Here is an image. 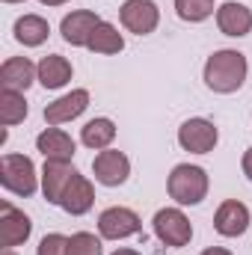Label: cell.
I'll return each mask as SVG.
<instances>
[{
	"mask_svg": "<svg viewBox=\"0 0 252 255\" xmlns=\"http://www.w3.org/2000/svg\"><path fill=\"white\" fill-rule=\"evenodd\" d=\"M247 57L235 48H223V51H214L205 63V86L211 92H220V95H232L244 86L247 80Z\"/></svg>",
	"mask_w": 252,
	"mask_h": 255,
	"instance_id": "cell-1",
	"label": "cell"
},
{
	"mask_svg": "<svg viewBox=\"0 0 252 255\" xmlns=\"http://www.w3.org/2000/svg\"><path fill=\"white\" fill-rule=\"evenodd\" d=\"M166 187L178 205H199L208 196V172L202 166H193V163H178L169 172Z\"/></svg>",
	"mask_w": 252,
	"mask_h": 255,
	"instance_id": "cell-2",
	"label": "cell"
},
{
	"mask_svg": "<svg viewBox=\"0 0 252 255\" xmlns=\"http://www.w3.org/2000/svg\"><path fill=\"white\" fill-rule=\"evenodd\" d=\"M0 184L15 196H33L39 187V175H36V163L27 154H3L0 160Z\"/></svg>",
	"mask_w": 252,
	"mask_h": 255,
	"instance_id": "cell-3",
	"label": "cell"
},
{
	"mask_svg": "<svg viewBox=\"0 0 252 255\" xmlns=\"http://www.w3.org/2000/svg\"><path fill=\"white\" fill-rule=\"evenodd\" d=\"M154 235L160 244L181 250L193 241V226H190V220L184 217L181 208H160L154 214Z\"/></svg>",
	"mask_w": 252,
	"mask_h": 255,
	"instance_id": "cell-4",
	"label": "cell"
},
{
	"mask_svg": "<svg viewBox=\"0 0 252 255\" xmlns=\"http://www.w3.org/2000/svg\"><path fill=\"white\" fill-rule=\"evenodd\" d=\"M217 139H220L217 125L211 119H202V116L187 119L184 125L178 128V145L184 151H190V154H208V151H214Z\"/></svg>",
	"mask_w": 252,
	"mask_h": 255,
	"instance_id": "cell-5",
	"label": "cell"
},
{
	"mask_svg": "<svg viewBox=\"0 0 252 255\" xmlns=\"http://www.w3.org/2000/svg\"><path fill=\"white\" fill-rule=\"evenodd\" d=\"M119 18H122L125 30L136 33V36H148L160 24V9L154 0H125L119 9Z\"/></svg>",
	"mask_w": 252,
	"mask_h": 255,
	"instance_id": "cell-6",
	"label": "cell"
},
{
	"mask_svg": "<svg viewBox=\"0 0 252 255\" xmlns=\"http://www.w3.org/2000/svg\"><path fill=\"white\" fill-rule=\"evenodd\" d=\"M92 172H95V181L98 184L119 187V184H125L127 175H130V160H127L125 151H119V148H104V151L95 154Z\"/></svg>",
	"mask_w": 252,
	"mask_h": 255,
	"instance_id": "cell-7",
	"label": "cell"
},
{
	"mask_svg": "<svg viewBox=\"0 0 252 255\" xmlns=\"http://www.w3.org/2000/svg\"><path fill=\"white\" fill-rule=\"evenodd\" d=\"M139 229H142V220L136 217V211L122 208V205L107 208V211H101V217H98V232H101V238H107V241H125L130 235H139Z\"/></svg>",
	"mask_w": 252,
	"mask_h": 255,
	"instance_id": "cell-8",
	"label": "cell"
},
{
	"mask_svg": "<svg viewBox=\"0 0 252 255\" xmlns=\"http://www.w3.org/2000/svg\"><path fill=\"white\" fill-rule=\"evenodd\" d=\"M33 232V220L18 211L15 205L3 202L0 205V247L3 250H12V247H21Z\"/></svg>",
	"mask_w": 252,
	"mask_h": 255,
	"instance_id": "cell-9",
	"label": "cell"
},
{
	"mask_svg": "<svg viewBox=\"0 0 252 255\" xmlns=\"http://www.w3.org/2000/svg\"><path fill=\"white\" fill-rule=\"evenodd\" d=\"M214 229L223 238H241L250 229V208L238 199H226L214 214Z\"/></svg>",
	"mask_w": 252,
	"mask_h": 255,
	"instance_id": "cell-10",
	"label": "cell"
},
{
	"mask_svg": "<svg viewBox=\"0 0 252 255\" xmlns=\"http://www.w3.org/2000/svg\"><path fill=\"white\" fill-rule=\"evenodd\" d=\"M98 24H101V18H98L95 12L77 9V12H68L63 18L60 33H63V39L68 45H74V48H89V39H92V33H95Z\"/></svg>",
	"mask_w": 252,
	"mask_h": 255,
	"instance_id": "cell-11",
	"label": "cell"
},
{
	"mask_svg": "<svg viewBox=\"0 0 252 255\" xmlns=\"http://www.w3.org/2000/svg\"><path fill=\"white\" fill-rule=\"evenodd\" d=\"M74 172L77 169L71 166V160H45V166H42V193H45V199L51 205L63 202L65 187L71 184Z\"/></svg>",
	"mask_w": 252,
	"mask_h": 255,
	"instance_id": "cell-12",
	"label": "cell"
},
{
	"mask_svg": "<svg viewBox=\"0 0 252 255\" xmlns=\"http://www.w3.org/2000/svg\"><path fill=\"white\" fill-rule=\"evenodd\" d=\"M86 107H89V92H86V89H71L68 95L51 101V104L45 107V122H48V125L71 122V119H77Z\"/></svg>",
	"mask_w": 252,
	"mask_h": 255,
	"instance_id": "cell-13",
	"label": "cell"
},
{
	"mask_svg": "<svg viewBox=\"0 0 252 255\" xmlns=\"http://www.w3.org/2000/svg\"><path fill=\"white\" fill-rule=\"evenodd\" d=\"M33 80H39L36 65L30 63L27 57H9L6 63L0 65V86L12 89V92H27L33 86Z\"/></svg>",
	"mask_w": 252,
	"mask_h": 255,
	"instance_id": "cell-14",
	"label": "cell"
},
{
	"mask_svg": "<svg viewBox=\"0 0 252 255\" xmlns=\"http://www.w3.org/2000/svg\"><path fill=\"white\" fill-rule=\"evenodd\" d=\"M217 27H220L226 36L241 39V36H247L252 30V12L244 3L229 0V3H223V6L217 9Z\"/></svg>",
	"mask_w": 252,
	"mask_h": 255,
	"instance_id": "cell-15",
	"label": "cell"
},
{
	"mask_svg": "<svg viewBox=\"0 0 252 255\" xmlns=\"http://www.w3.org/2000/svg\"><path fill=\"white\" fill-rule=\"evenodd\" d=\"M36 148L45 154V160H71L77 145H74V139L65 133L63 128L51 125L36 136Z\"/></svg>",
	"mask_w": 252,
	"mask_h": 255,
	"instance_id": "cell-16",
	"label": "cell"
},
{
	"mask_svg": "<svg viewBox=\"0 0 252 255\" xmlns=\"http://www.w3.org/2000/svg\"><path fill=\"white\" fill-rule=\"evenodd\" d=\"M92 205H95V190H92L89 178L80 175V172H74L71 184L65 187V196H63V202H60V208H63L65 214H71V217H80Z\"/></svg>",
	"mask_w": 252,
	"mask_h": 255,
	"instance_id": "cell-17",
	"label": "cell"
},
{
	"mask_svg": "<svg viewBox=\"0 0 252 255\" xmlns=\"http://www.w3.org/2000/svg\"><path fill=\"white\" fill-rule=\"evenodd\" d=\"M36 71H39V83L45 89H60V86H65L71 80V63L65 57H60V54L42 57L39 65H36Z\"/></svg>",
	"mask_w": 252,
	"mask_h": 255,
	"instance_id": "cell-18",
	"label": "cell"
},
{
	"mask_svg": "<svg viewBox=\"0 0 252 255\" xmlns=\"http://www.w3.org/2000/svg\"><path fill=\"white\" fill-rule=\"evenodd\" d=\"M113 139H116V125H113V119H107V116L89 119L86 125L80 128V142H83L86 148L104 151V148H110Z\"/></svg>",
	"mask_w": 252,
	"mask_h": 255,
	"instance_id": "cell-19",
	"label": "cell"
},
{
	"mask_svg": "<svg viewBox=\"0 0 252 255\" xmlns=\"http://www.w3.org/2000/svg\"><path fill=\"white\" fill-rule=\"evenodd\" d=\"M51 33V24L42 18V15H21L15 21V39L24 45V48H39Z\"/></svg>",
	"mask_w": 252,
	"mask_h": 255,
	"instance_id": "cell-20",
	"label": "cell"
},
{
	"mask_svg": "<svg viewBox=\"0 0 252 255\" xmlns=\"http://www.w3.org/2000/svg\"><path fill=\"white\" fill-rule=\"evenodd\" d=\"M122 48H125L122 33H119L110 21H101V24L95 27V33H92V39H89V51H92V54H119Z\"/></svg>",
	"mask_w": 252,
	"mask_h": 255,
	"instance_id": "cell-21",
	"label": "cell"
},
{
	"mask_svg": "<svg viewBox=\"0 0 252 255\" xmlns=\"http://www.w3.org/2000/svg\"><path fill=\"white\" fill-rule=\"evenodd\" d=\"M27 119V101H24V92H12V89H3L0 92V125L12 128L18 122Z\"/></svg>",
	"mask_w": 252,
	"mask_h": 255,
	"instance_id": "cell-22",
	"label": "cell"
},
{
	"mask_svg": "<svg viewBox=\"0 0 252 255\" xmlns=\"http://www.w3.org/2000/svg\"><path fill=\"white\" fill-rule=\"evenodd\" d=\"M175 12L181 21L199 24L214 15V0H175Z\"/></svg>",
	"mask_w": 252,
	"mask_h": 255,
	"instance_id": "cell-23",
	"label": "cell"
},
{
	"mask_svg": "<svg viewBox=\"0 0 252 255\" xmlns=\"http://www.w3.org/2000/svg\"><path fill=\"white\" fill-rule=\"evenodd\" d=\"M101 238L89 235V232H74L68 238V255H101Z\"/></svg>",
	"mask_w": 252,
	"mask_h": 255,
	"instance_id": "cell-24",
	"label": "cell"
},
{
	"mask_svg": "<svg viewBox=\"0 0 252 255\" xmlns=\"http://www.w3.org/2000/svg\"><path fill=\"white\" fill-rule=\"evenodd\" d=\"M36 255H68V238L60 235V232L45 235L36 247Z\"/></svg>",
	"mask_w": 252,
	"mask_h": 255,
	"instance_id": "cell-25",
	"label": "cell"
},
{
	"mask_svg": "<svg viewBox=\"0 0 252 255\" xmlns=\"http://www.w3.org/2000/svg\"><path fill=\"white\" fill-rule=\"evenodd\" d=\"M241 166H244V175L252 181V148H247V154H244V163H241Z\"/></svg>",
	"mask_w": 252,
	"mask_h": 255,
	"instance_id": "cell-26",
	"label": "cell"
},
{
	"mask_svg": "<svg viewBox=\"0 0 252 255\" xmlns=\"http://www.w3.org/2000/svg\"><path fill=\"white\" fill-rule=\"evenodd\" d=\"M202 255H232L229 250H223V247H211V250H205Z\"/></svg>",
	"mask_w": 252,
	"mask_h": 255,
	"instance_id": "cell-27",
	"label": "cell"
},
{
	"mask_svg": "<svg viewBox=\"0 0 252 255\" xmlns=\"http://www.w3.org/2000/svg\"><path fill=\"white\" fill-rule=\"evenodd\" d=\"M42 6H63V3H68V0H39Z\"/></svg>",
	"mask_w": 252,
	"mask_h": 255,
	"instance_id": "cell-28",
	"label": "cell"
},
{
	"mask_svg": "<svg viewBox=\"0 0 252 255\" xmlns=\"http://www.w3.org/2000/svg\"><path fill=\"white\" fill-rule=\"evenodd\" d=\"M113 255H139V253H133V250H116Z\"/></svg>",
	"mask_w": 252,
	"mask_h": 255,
	"instance_id": "cell-29",
	"label": "cell"
},
{
	"mask_svg": "<svg viewBox=\"0 0 252 255\" xmlns=\"http://www.w3.org/2000/svg\"><path fill=\"white\" fill-rule=\"evenodd\" d=\"M0 255H15V253H12V250H3V253H0Z\"/></svg>",
	"mask_w": 252,
	"mask_h": 255,
	"instance_id": "cell-30",
	"label": "cell"
},
{
	"mask_svg": "<svg viewBox=\"0 0 252 255\" xmlns=\"http://www.w3.org/2000/svg\"><path fill=\"white\" fill-rule=\"evenodd\" d=\"M3 3H21V0H3Z\"/></svg>",
	"mask_w": 252,
	"mask_h": 255,
	"instance_id": "cell-31",
	"label": "cell"
}]
</instances>
